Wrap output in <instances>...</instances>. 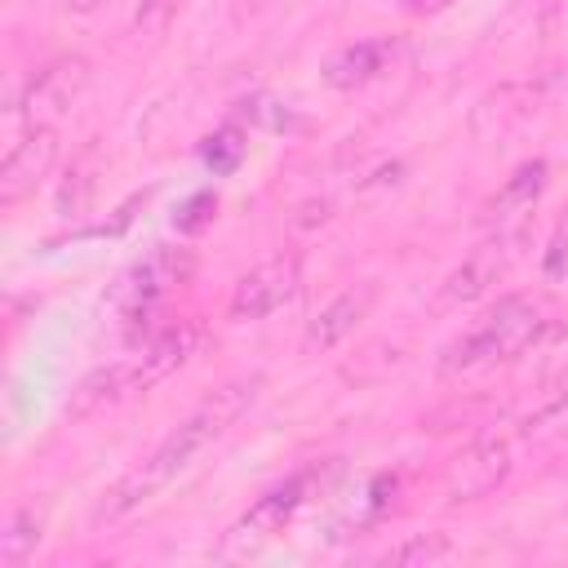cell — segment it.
<instances>
[{"label":"cell","mask_w":568,"mask_h":568,"mask_svg":"<svg viewBox=\"0 0 568 568\" xmlns=\"http://www.w3.org/2000/svg\"><path fill=\"white\" fill-rule=\"evenodd\" d=\"M253 395H257V377H240V382L217 386L195 413H186V417L155 444V453H151L138 470H129V475L102 497L98 519H120V515L138 510L146 497H155L173 475H182L213 439H222V435L235 426V417L253 404Z\"/></svg>","instance_id":"1"},{"label":"cell","mask_w":568,"mask_h":568,"mask_svg":"<svg viewBox=\"0 0 568 568\" xmlns=\"http://www.w3.org/2000/svg\"><path fill=\"white\" fill-rule=\"evenodd\" d=\"M200 337H204L200 324H178V328H164L155 342H146L133 359L93 368V373L75 386V395H71V404H67V417H71V422H84V417H98V413H106V408L133 399V395H146L155 382H164L169 373H178V368L200 351Z\"/></svg>","instance_id":"2"},{"label":"cell","mask_w":568,"mask_h":568,"mask_svg":"<svg viewBox=\"0 0 568 568\" xmlns=\"http://www.w3.org/2000/svg\"><path fill=\"white\" fill-rule=\"evenodd\" d=\"M541 324L546 320H541V306L532 297H519V293L501 297L462 342L448 346L444 368L453 373V368H475V364H493V359H515L537 342Z\"/></svg>","instance_id":"3"},{"label":"cell","mask_w":568,"mask_h":568,"mask_svg":"<svg viewBox=\"0 0 568 568\" xmlns=\"http://www.w3.org/2000/svg\"><path fill=\"white\" fill-rule=\"evenodd\" d=\"M515 470V453L506 435H479L475 444H466L448 470H444V497L448 501H479L488 493H497Z\"/></svg>","instance_id":"4"},{"label":"cell","mask_w":568,"mask_h":568,"mask_svg":"<svg viewBox=\"0 0 568 568\" xmlns=\"http://www.w3.org/2000/svg\"><path fill=\"white\" fill-rule=\"evenodd\" d=\"M89 84V62L80 58V53H67V58H53L49 67H40L31 80H27V89H22V98L9 106L18 120H27V129H40V124H53L75 98H80V89Z\"/></svg>","instance_id":"5"},{"label":"cell","mask_w":568,"mask_h":568,"mask_svg":"<svg viewBox=\"0 0 568 568\" xmlns=\"http://www.w3.org/2000/svg\"><path fill=\"white\" fill-rule=\"evenodd\" d=\"M302 284V266L293 253L266 257L253 271H244L231 288V320H266L271 311H280L284 302H293Z\"/></svg>","instance_id":"6"},{"label":"cell","mask_w":568,"mask_h":568,"mask_svg":"<svg viewBox=\"0 0 568 568\" xmlns=\"http://www.w3.org/2000/svg\"><path fill=\"white\" fill-rule=\"evenodd\" d=\"M53 160H58V133H53V124L27 129L9 146V155L0 164V204H18L22 195H31L49 178Z\"/></svg>","instance_id":"7"},{"label":"cell","mask_w":568,"mask_h":568,"mask_svg":"<svg viewBox=\"0 0 568 568\" xmlns=\"http://www.w3.org/2000/svg\"><path fill=\"white\" fill-rule=\"evenodd\" d=\"M306 493H311V470L288 475L284 484H275L271 493H262V497L235 519V528H231V546H257V541L275 537V532L297 515V506L306 501Z\"/></svg>","instance_id":"8"},{"label":"cell","mask_w":568,"mask_h":568,"mask_svg":"<svg viewBox=\"0 0 568 568\" xmlns=\"http://www.w3.org/2000/svg\"><path fill=\"white\" fill-rule=\"evenodd\" d=\"M191 253L186 248H173V244H160V248H151L129 275H124V302L129 306H151V302H160L164 293H173L178 284H186V275H191Z\"/></svg>","instance_id":"9"},{"label":"cell","mask_w":568,"mask_h":568,"mask_svg":"<svg viewBox=\"0 0 568 568\" xmlns=\"http://www.w3.org/2000/svg\"><path fill=\"white\" fill-rule=\"evenodd\" d=\"M373 297H377V288L373 284H355V288H342L315 320H311V328H306V351H333L342 337H351L355 333V324L368 315V306H373Z\"/></svg>","instance_id":"10"},{"label":"cell","mask_w":568,"mask_h":568,"mask_svg":"<svg viewBox=\"0 0 568 568\" xmlns=\"http://www.w3.org/2000/svg\"><path fill=\"white\" fill-rule=\"evenodd\" d=\"M395 62V40L390 36H377V40H355L346 49H337L328 62H324V80L333 89H355V84H368L377 80L382 71H390Z\"/></svg>","instance_id":"11"},{"label":"cell","mask_w":568,"mask_h":568,"mask_svg":"<svg viewBox=\"0 0 568 568\" xmlns=\"http://www.w3.org/2000/svg\"><path fill=\"white\" fill-rule=\"evenodd\" d=\"M497 244H484V248H475L448 280H444V302H475L497 275H501V257L493 253Z\"/></svg>","instance_id":"12"},{"label":"cell","mask_w":568,"mask_h":568,"mask_svg":"<svg viewBox=\"0 0 568 568\" xmlns=\"http://www.w3.org/2000/svg\"><path fill=\"white\" fill-rule=\"evenodd\" d=\"M40 528H44V515H40L31 501L13 506L9 519H4V532H0V559H4L9 568L22 564V559L40 546Z\"/></svg>","instance_id":"13"},{"label":"cell","mask_w":568,"mask_h":568,"mask_svg":"<svg viewBox=\"0 0 568 568\" xmlns=\"http://www.w3.org/2000/svg\"><path fill=\"white\" fill-rule=\"evenodd\" d=\"M546 186V160H528V164H519L515 173H510V182L501 186V195H497V209H524V204H532V195Z\"/></svg>","instance_id":"14"},{"label":"cell","mask_w":568,"mask_h":568,"mask_svg":"<svg viewBox=\"0 0 568 568\" xmlns=\"http://www.w3.org/2000/svg\"><path fill=\"white\" fill-rule=\"evenodd\" d=\"M453 555V541L444 537V532H422V537H413V541H399L386 559H395V564H439V559H448Z\"/></svg>","instance_id":"15"},{"label":"cell","mask_w":568,"mask_h":568,"mask_svg":"<svg viewBox=\"0 0 568 568\" xmlns=\"http://www.w3.org/2000/svg\"><path fill=\"white\" fill-rule=\"evenodd\" d=\"M524 435H528V439H555V435H568V395H559V399L546 404L537 417H528Z\"/></svg>","instance_id":"16"},{"label":"cell","mask_w":568,"mask_h":568,"mask_svg":"<svg viewBox=\"0 0 568 568\" xmlns=\"http://www.w3.org/2000/svg\"><path fill=\"white\" fill-rule=\"evenodd\" d=\"M213 209H217V195H213V191H200V195H191V200L182 204V213H178V231H182V235H195V231H204V226L213 222Z\"/></svg>","instance_id":"17"},{"label":"cell","mask_w":568,"mask_h":568,"mask_svg":"<svg viewBox=\"0 0 568 568\" xmlns=\"http://www.w3.org/2000/svg\"><path fill=\"white\" fill-rule=\"evenodd\" d=\"M546 275H564L568 271V217L555 226V235H550V248H546Z\"/></svg>","instance_id":"18"},{"label":"cell","mask_w":568,"mask_h":568,"mask_svg":"<svg viewBox=\"0 0 568 568\" xmlns=\"http://www.w3.org/2000/svg\"><path fill=\"white\" fill-rule=\"evenodd\" d=\"M408 13H439V9H448L453 0H399Z\"/></svg>","instance_id":"19"}]
</instances>
